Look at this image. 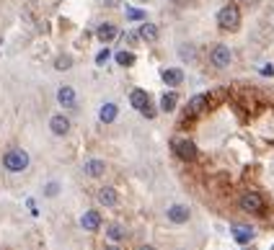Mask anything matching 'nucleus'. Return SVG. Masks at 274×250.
<instances>
[{
	"instance_id": "nucleus-29",
	"label": "nucleus",
	"mask_w": 274,
	"mask_h": 250,
	"mask_svg": "<svg viewBox=\"0 0 274 250\" xmlns=\"http://www.w3.org/2000/svg\"><path fill=\"white\" fill-rule=\"evenodd\" d=\"M241 3H243V5H256L259 0H241Z\"/></svg>"
},
{
	"instance_id": "nucleus-32",
	"label": "nucleus",
	"mask_w": 274,
	"mask_h": 250,
	"mask_svg": "<svg viewBox=\"0 0 274 250\" xmlns=\"http://www.w3.org/2000/svg\"><path fill=\"white\" fill-rule=\"evenodd\" d=\"M269 250H274V245H272V248H269Z\"/></svg>"
},
{
	"instance_id": "nucleus-12",
	"label": "nucleus",
	"mask_w": 274,
	"mask_h": 250,
	"mask_svg": "<svg viewBox=\"0 0 274 250\" xmlns=\"http://www.w3.org/2000/svg\"><path fill=\"white\" fill-rule=\"evenodd\" d=\"M49 127H52V132L57 134V137H65V134L70 132V119H65L62 113H57V116H52Z\"/></svg>"
},
{
	"instance_id": "nucleus-33",
	"label": "nucleus",
	"mask_w": 274,
	"mask_h": 250,
	"mask_svg": "<svg viewBox=\"0 0 274 250\" xmlns=\"http://www.w3.org/2000/svg\"><path fill=\"white\" fill-rule=\"evenodd\" d=\"M142 3H145V0H142Z\"/></svg>"
},
{
	"instance_id": "nucleus-5",
	"label": "nucleus",
	"mask_w": 274,
	"mask_h": 250,
	"mask_svg": "<svg viewBox=\"0 0 274 250\" xmlns=\"http://www.w3.org/2000/svg\"><path fill=\"white\" fill-rule=\"evenodd\" d=\"M241 209L246 214H261L264 212V199H261V194H256V191H248V194L241 196Z\"/></svg>"
},
{
	"instance_id": "nucleus-1",
	"label": "nucleus",
	"mask_w": 274,
	"mask_h": 250,
	"mask_svg": "<svg viewBox=\"0 0 274 250\" xmlns=\"http://www.w3.org/2000/svg\"><path fill=\"white\" fill-rule=\"evenodd\" d=\"M218 26L223 31H238L241 29V8H238L235 3L223 5L220 13H218Z\"/></svg>"
},
{
	"instance_id": "nucleus-8",
	"label": "nucleus",
	"mask_w": 274,
	"mask_h": 250,
	"mask_svg": "<svg viewBox=\"0 0 274 250\" xmlns=\"http://www.w3.org/2000/svg\"><path fill=\"white\" fill-rule=\"evenodd\" d=\"M230 235H233V240L238 245H248L251 240H254V230H251L248 224H233L230 227Z\"/></svg>"
},
{
	"instance_id": "nucleus-14",
	"label": "nucleus",
	"mask_w": 274,
	"mask_h": 250,
	"mask_svg": "<svg viewBox=\"0 0 274 250\" xmlns=\"http://www.w3.org/2000/svg\"><path fill=\"white\" fill-rule=\"evenodd\" d=\"M117 34H119V29L114 26V24H101L98 26V31H96V36L104 41V44H109V41H114L117 39Z\"/></svg>"
},
{
	"instance_id": "nucleus-13",
	"label": "nucleus",
	"mask_w": 274,
	"mask_h": 250,
	"mask_svg": "<svg viewBox=\"0 0 274 250\" xmlns=\"http://www.w3.org/2000/svg\"><path fill=\"white\" fill-rule=\"evenodd\" d=\"M57 101H60L65 108H73L75 106V90L70 85H62L60 90H57Z\"/></svg>"
},
{
	"instance_id": "nucleus-30",
	"label": "nucleus",
	"mask_w": 274,
	"mask_h": 250,
	"mask_svg": "<svg viewBox=\"0 0 274 250\" xmlns=\"http://www.w3.org/2000/svg\"><path fill=\"white\" fill-rule=\"evenodd\" d=\"M137 250H155L153 245H142V248H137Z\"/></svg>"
},
{
	"instance_id": "nucleus-18",
	"label": "nucleus",
	"mask_w": 274,
	"mask_h": 250,
	"mask_svg": "<svg viewBox=\"0 0 274 250\" xmlns=\"http://www.w3.org/2000/svg\"><path fill=\"white\" fill-rule=\"evenodd\" d=\"M98 119L104 121V124H111L114 119H117V106H114V104H104V106H101V111H98Z\"/></svg>"
},
{
	"instance_id": "nucleus-19",
	"label": "nucleus",
	"mask_w": 274,
	"mask_h": 250,
	"mask_svg": "<svg viewBox=\"0 0 274 250\" xmlns=\"http://www.w3.org/2000/svg\"><path fill=\"white\" fill-rule=\"evenodd\" d=\"M137 36L145 39V41H155V39H158V26H155V24H142Z\"/></svg>"
},
{
	"instance_id": "nucleus-17",
	"label": "nucleus",
	"mask_w": 274,
	"mask_h": 250,
	"mask_svg": "<svg viewBox=\"0 0 274 250\" xmlns=\"http://www.w3.org/2000/svg\"><path fill=\"white\" fill-rule=\"evenodd\" d=\"M86 173H88L91 178L104 176V173H106V163H104V160H88V163H86Z\"/></svg>"
},
{
	"instance_id": "nucleus-3",
	"label": "nucleus",
	"mask_w": 274,
	"mask_h": 250,
	"mask_svg": "<svg viewBox=\"0 0 274 250\" xmlns=\"http://www.w3.org/2000/svg\"><path fill=\"white\" fill-rule=\"evenodd\" d=\"M3 165L10 170V173H21V170L29 168V155L24 150H10L3 157Z\"/></svg>"
},
{
	"instance_id": "nucleus-26",
	"label": "nucleus",
	"mask_w": 274,
	"mask_h": 250,
	"mask_svg": "<svg viewBox=\"0 0 274 250\" xmlns=\"http://www.w3.org/2000/svg\"><path fill=\"white\" fill-rule=\"evenodd\" d=\"M140 113H142V116H145V119H153V116H155V113H158V111H155V106H150V104H147V106H145V108H142Z\"/></svg>"
},
{
	"instance_id": "nucleus-16",
	"label": "nucleus",
	"mask_w": 274,
	"mask_h": 250,
	"mask_svg": "<svg viewBox=\"0 0 274 250\" xmlns=\"http://www.w3.org/2000/svg\"><path fill=\"white\" fill-rule=\"evenodd\" d=\"M176 104H179V96H176V90H166V93L161 96V111H166V113L176 111Z\"/></svg>"
},
{
	"instance_id": "nucleus-20",
	"label": "nucleus",
	"mask_w": 274,
	"mask_h": 250,
	"mask_svg": "<svg viewBox=\"0 0 274 250\" xmlns=\"http://www.w3.org/2000/svg\"><path fill=\"white\" fill-rule=\"evenodd\" d=\"M124 235H127V232H124L122 224H109L106 227V237H109V240H122Z\"/></svg>"
},
{
	"instance_id": "nucleus-4",
	"label": "nucleus",
	"mask_w": 274,
	"mask_h": 250,
	"mask_svg": "<svg viewBox=\"0 0 274 250\" xmlns=\"http://www.w3.org/2000/svg\"><path fill=\"white\" fill-rule=\"evenodd\" d=\"M230 60H233L230 47H225V44H215L212 52H210V62L218 67V70H225V67H230Z\"/></svg>"
},
{
	"instance_id": "nucleus-27",
	"label": "nucleus",
	"mask_w": 274,
	"mask_h": 250,
	"mask_svg": "<svg viewBox=\"0 0 274 250\" xmlns=\"http://www.w3.org/2000/svg\"><path fill=\"white\" fill-rule=\"evenodd\" d=\"M57 191H60V186H57V183H49V186H47V196H57Z\"/></svg>"
},
{
	"instance_id": "nucleus-11",
	"label": "nucleus",
	"mask_w": 274,
	"mask_h": 250,
	"mask_svg": "<svg viewBox=\"0 0 274 250\" xmlns=\"http://www.w3.org/2000/svg\"><path fill=\"white\" fill-rule=\"evenodd\" d=\"M81 227H83V230H88V232H96L98 227H101V214L93 212V209L86 212L83 217H81Z\"/></svg>"
},
{
	"instance_id": "nucleus-23",
	"label": "nucleus",
	"mask_w": 274,
	"mask_h": 250,
	"mask_svg": "<svg viewBox=\"0 0 274 250\" xmlns=\"http://www.w3.org/2000/svg\"><path fill=\"white\" fill-rule=\"evenodd\" d=\"M179 54H181V60H194V54H197V52H194L191 44H181V47H179Z\"/></svg>"
},
{
	"instance_id": "nucleus-25",
	"label": "nucleus",
	"mask_w": 274,
	"mask_h": 250,
	"mask_svg": "<svg viewBox=\"0 0 274 250\" xmlns=\"http://www.w3.org/2000/svg\"><path fill=\"white\" fill-rule=\"evenodd\" d=\"M109 57H111V52H109V49H101V52L96 54V65H106Z\"/></svg>"
},
{
	"instance_id": "nucleus-22",
	"label": "nucleus",
	"mask_w": 274,
	"mask_h": 250,
	"mask_svg": "<svg viewBox=\"0 0 274 250\" xmlns=\"http://www.w3.org/2000/svg\"><path fill=\"white\" fill-rule=\"evenodd\" d=\"M54 67H57V70H70V67H73V57H67V54L57 57V60H54Z\"/></svg>"
},
{
	"instance_id": "nucleus-7",
	"label": "nucleus",
	"mask_w": 274,
	"mask_h": 250,
	"mask_svg": "<svg viewBox=\"0 0 274 250\" xmlns=\"http://www.w3.org/2000/svg\"><path fill=\"white\" fill-rule=\"evenodd\" d=\"M166 217H168V222H174V224H184V222H189L191 212H189V207H184V204H174V207H168Z\"/></svg>"
},
{
	"instance_id": "nucleus-15",
	"label": "nucleus",
	"mask_w": 274,
	"mask_h": 250,
	"mask_svg": "<svg viewBox=\"0 0 274 250\" xmlns=\"http://www.w3.org/2000/svg\"><path fill=\"white\" fill-rule=\"evenodd\" d=\"M117 201H119V196H117V191H114L111 186L98 191V204H104V207H117Z\"/></svg>"
},
{
	"instance_id": "nucleus-9",
	"label": "nucleus",
	"mask_w": 274,
	"mask_h": 250,
	"mask_svg": "<svg viewBox=\"0 0 274 250\" xmlns=\"http://www.w3.org/2000/svg\"><path fill=\"white\" fill-rule=\"evenodd\" d=\"M161 80L168 85V88H176L184 83V72L179 70V67H166V70L161 72Z\"/></svg>"
},
{
	"instance_id": "nucleus-6",
	"label": "nucleus",
	"mask_w": 274,
	"mask_h": 250,
	"mask_svg": "<svg viewBox=\"0 0 274 250\" xmlns=\"http://www.w3.org/2000/svg\"><path fill=\"white\" fill-rule=\"evenodd\" d=\"M204 111H210V104H207V96H191L189 104H186V116H202Z\"/></svg>"
},
{
	"instance_id": "nucleus-2",
	"label": "nucleus",
	"mask_w": 274,
	"mask_h": 250,
	"mask_svg": "<svg viewBox=\"0 0 274 250\" xmlns=\"http://www.w3.org/2000/svg\"><path fill=\"white\" fill-rule=\"evenodd\" d=\"M171 150H174L176 152V157H179V160H197V144H194L189 137H174V140H171Z\"/></svg>"
},
{
	"instance_id": "nucleus-10",
	"label": "nucleus",
	"mask_w": 274,
	"mask_h": 250,
	"mask_svg": "<svg viewBox=\"0 0 274 250\" xmlns=\"http://www.w3.org/2000/svg\"><path fill=\"white\" fill-rule=\"evenodd\" d=\"M130 104H132L137 111H142L147 104H150V93H147V90H142V88H135L132 93H130Z\"/></svg>"
},
{
	"instance_id": "nucleus-31",
	"label": "nucleus",
	"mask_w": 274,
	"mask_h": 250,
	"mask_svg": "<svg viewBox=\"0 0 274 250\" xmlns=\"http://www.w3.org/2000/svg\"><path fill=\"white\" fill-rule=\"evenodd\" d=\"M106 250H122V248H117V245H109Z\"/></svg>"
},
{
	"instance_id": "nucleus-24",
	"label": "nucleus",
	"mask_w": 274,
	"mask_h": 250,
	"mask_svg": "<svg viewBox=\"0 0 274 250\" xmlns=\"http://www.w3.org/2000/svg\"><path fill=\"white\" fill-rule=\"evenodd\" d=\"M127 18H130V21H142L145 13H142L140 8H127Z\"/></svg>"
},
{
	"instance_id": "nucleus-21",
	"label": "nucleus",
	"mask_w": 274,
	"mask_h": 250,
	"mask_svg": "<svg viewBox=\"0 0 274 250\" xmlns=\"http://www.w3.org/2000/svg\"><path fill=\"white\" fill-rule=\"evenodd\" d=\"M117 65H122V67H130V65H135V54H132V52H127V49L117 52Z\"/></svg>"
},
{
	"instance_id": "nucleus-28",
	"label": "nucleus",
	"mask_w": 274,
	"mask_h": 250,
	"mask_svg": "<svg viewBox=\"0 0 274 250\" xmlns=\"http://www.w3.org/2000/svg\"><path fill=\"white\" fill-rule=\"evenodd\" d=\"M261 75H274V65H264V67H261Z\"/></svg>"
}]
</instances>
